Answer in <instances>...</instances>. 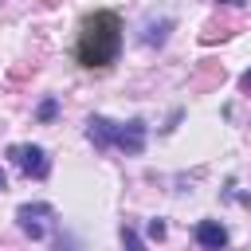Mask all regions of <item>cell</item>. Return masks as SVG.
I'll return each mask as SVG.
<instances>
[{"label": "cell", "mask_w": 251, "mask_h": 251, "mask_svg": "<svg viewBox=\"0 0 251 251\" xmlns=\"http://www.w3.org/2000/svg\"><path fill=\"white\" fill-rule=\"evenodd\" d=\"M118 47H122V20L114 12L82 16L78 43H75V55H78L82 67H110L118 59Z\"/></svg>", "instance_id": "obj_1"}, {"label": "cell", "mask_w": 251, "mask_h": 251, "mask_svg": "<svg viewBox=\"0 0 251 251\" xmlns=\"http://www.w3.org/2000/svg\"><path fill=\"white\" fill-rule=\"evenodd\" d=\"M86 137L94 141V149H122L126 157H137L145 149V122L133 118V122H110L102 114H90L86 118Z\"/></svg>", "instance_id": "obj_2"}, {"label": "cell", "mask_w": 251, "mask_h": 251, "mask_svg": "<svg viewBox=\"0 0 251 251\" xmlns=\"http://www.w3.org/2000/svg\"><path fill=\"white\" fill-rule=\"evenodd\" d=\"M8 161H12L24 176H35V180H43V176L51 173V157H47L43 145H8Z\"/></svg>", "instance_id": "obj_3"}, {"label": "cell", "mask_w": 251, "mask_h": 251, "mask_svg": "<svg viewBox=\"0 0 251 251\" xmlns=\"http://www.w3.org/2000/svg\"><path fill=\"white\" fill-rule=\"evenodd\" d=\"M51 220H55V208H51V204H20V208H16V224H20V231L31 235V239H43V235L51 231Z\"/></svg>", "instance_id": "obj_4"}, {"label": "cell", "mask_w": 251, "mask_h": 251, "mask_svg": "<svg viewBox=\"0 0 251 251\" xmlns=\"http://www.w3.org/2000/svg\"><path fill=\"white\" fill-rule=\"evenodd\" d=\"M196 243H200L204 251H224V247H227V227H224L220 220H200V224H196Z\"/></svg>", "instance_id": "obj_5"}, {"label": "cell", "mask_w": 251, "mask_h": 251, "mask_svg": "<svg viewBox=\"0 0 251 251\" xmlns=\"http://www.w3.org/2000/svg\"><path fill=\"white\" fill-rule=\"evenodd\" d=\"M122 247H126V251H145V243L137 239V231H133L129 224H122Z\"/></svg>", "instance_id": "obj_6"}, {"label": "cell", "mask_w": 251, "mask_h": 251, "mask_svg": "<svg viewBox=\"0 0 251 251\" xmlns=\"http://www.w3.org/2000/svg\"><path fill=\"white\" fill-rule=\"evenodd\" d=\"M55 114H59V102H55V98H43V102H39V110H35V118H39V122H51Z\"/></svg>", "instance_id": "obj_7"}, {"label": "cell", "mask_w": 251, "mask_h": 251, "mask_svg": "<svg viewBox=\"0 0 251 251\" xmlns=\"http://www.w3.org/2000/svg\"><path fill=\"white\" fill-rule=\"evenodd\" d=\"M169 27H173L169 20H165L161 27H149V31H145V43H165V31H169Z\"/></svg>", "instance_id": "obj_8"}, {"label": "cell", "mask_w": 251, "mask_h": 251, "mask_svg": "<svg viewBox=\"0 0 251 251\" xmlns=\"http://www.w3.org/2000/svg\"><path fill=\"white\" fill-rule=\"evenodd\" d=\"M149 235H153V239H165V224H161V220H149Z\"/></svg>", "instance_id": "obj_9"}, {"label": "cell", "mask_w": 251, "mask_h": 251, "mask_svg": "<svg viewBox=\"0 0 251 251\" xmlns=\"http://www.w3.org/2000/svg\"><path fill=\"white\" fill-rule=\"evenodd\" d=\"M239 90H243V94H251V71H247V75L239 78Z\"/></svg>", "instance_id": "obj_10"}, {"label": "cell", "mask_w": 251, "mask_h": 251, "mask_svg": "<svg viewBox=\"0 0 251 251\" xmlns=\"http://www.w3.org/2000/svg\"><path fill=\"white\" fill-rule=\"evenodd\" d=\"M220 4H227V8H243L247 0H220Z\"/></svg>", "instance_id": "obj_11"}, {"label": "cell", "mask_w": 251, "mask_h": 251, "mask_svg": "<svg viewBox=\"0 0 251 251\" xmlns=\"http://www.w3.org/2000/svg\"><path fill=\"white\" fill-rule=\"evenodd\" d=\"M4 188H8V176H4V173H0V192H4Z\"/></svg>", "instance_id": "obj_12"}]
</instances>
